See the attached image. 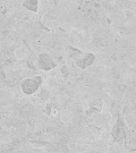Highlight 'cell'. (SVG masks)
I'll return each mask as SVG.
<instances>
[{
    "mask_svg": "<svg viewBox=\"0 0 136 153\" xmlns=\"http://www.w3.org/2000/svg\"><path fill=\"white\" fill-rule=\"evenodd\" d=\"M43 82L41 76H33L31 78H26L22 82V91L26 95H32L33 93H35L41 86V84Z\"/></svg>",
    "mask_w": 136,
    "mask_h": 153,
    "instance_id": "1",
    "label": "cell"
},
{
    "mask_svg": "<svg viewBox=\"0 0 136 153\" xmlns=\"http://www.w3.org/2000/svg\"><path fill=\"white\" fill-rule=\"evenodd\" d=\"M38 62L39 67L41 69H43V71H51V69H54V67L57 66V64L52 60V58L48 53H41V55L39 56Z\"/></svg>",
    "mask_w": 136,
    "mask_h": 153,
    "instance_id": "2",
    "label": "cell"
},
{
    "mask_svg": "<svg viewBox=\"0 0 136 153\" xmlns=\"http://www.w3.org/2000/svg\"><path fill=\"white\" fill-rule=\"evenodd\" d=\"M112 136L116 142H123L126 137V129L125 126H124V121L121 118L118 119L116 126L114 127V131H112Z\"/></svg>",
    "mask_w": 136,
    "mask_h": 153,
    "instance_id": "3",
    "label": "cell"
},
{
    "mask_svg": "<svg viewBox=\"0 0 136 153\" xmlns=\"http://www.w3.org/2000/svg\"><path fill=\"white\" fill-rule=\"evenodd\" d=\"M94 60H95V56L93 55V53H86L85 57H83L82 59H78L76 61V65L80 68H82V69H85L88 66L92 65L93 62H94Z\"/></svg>",
    "mask_w": 136,
    "mask_h": 153,
    "instance_id": "4",
    "label": "cell"
},
{
    "mask_svg": "<svg viewBox=\"0 0 136 153\" xmlns=\"http://www.w3.org/2000/svg\"><path fill=\"white\" fill-rule=\"evenodd\" d=\"M23 6H24L26 9H28V10L36 13L39 8V2H38V0H25V1L23 2Z\"/></svg>",
    "mask_w": 136,
    "mask_h": 153,
    "instance_id": "5",
    "label": "cell"
}]
</instances>
